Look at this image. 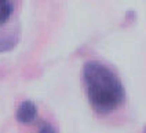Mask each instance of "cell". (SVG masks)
<instances>
[{
  "mask_svg": "<svg viewBox=\"0 0 146 133\" xmlns=\"http://www.w3.org/2000/svg\"><path fill=\"white\" fill-rule=\"evenodd\" d=\"M90 106L99 115H108L125 100V89L119 75L98 60H90L81 73Z\"/></svg>",
  "mask_w": 146,
  "mask_h": 133,
  "instance_id": "1",
  "label": "cell"
},
{
  "mask_svg": "<svg viewBox=\"0 0 146 133\" xmlns=\"http://www.w3.org/2000/svg\"><path fill=\"white\" fill-rule=\"evenodd\" d=\"M37 117V106L32 100H24L15 111V119L22 125L32 124Z\"/></svg>",
  "mask_w": 146,
  "mask_h": 133,
  "instance_id": "2",
  "label": "cell"
},
{
  "mask_svg": "<svg viewBox=\"0 0 146 133\" xmlns=\"http://www.w3.org/2000/svg\"><path fill=\"white\" fill-rule=\"evenodd\" d=\"M18 41H19V33L17 29H11V30L0 29V52L14 50Z\"/></svg>",
  "mask_w": 146,
  "mask_h": 133,
  "instance_id": "3",
  "label": "cell"
},
{
  "mask_svg": "<svg viewBox=\"0 0 146 133\" xmlns=\"http://www.w3.org/2000/svg\"><path fill=\"white\" fill-rule=\"evenodd\" d=\"M13 12H14V1L0 0V28L7 24Z\"/></svg>",
  "mask_w": 146,
  "mask_h": 133,
  "instance_id": "4",
  "label": "cell"
},
{
  "mask_svg": "<svg viewBox=\"0 0 146 133\" xmlns=\"http://www.w3.org/2000/svg\"><path fill=\"white\" fill-rule=\"evenodd\" d=\"M37 133H57V129L54 128V125H51L50 122H43Z\"/></svg>",
  "mask_w": 146,
  "mask_h": 133,
  "instance_id": "5",
  "label": "cell"
},
{
  "mask_svg": "<svg viewBox=\"0 0 146 133\" xmlns=\"http://www.w3.org/2000/svg\"><path fill=\"white\" fill-rule=\"evenodd\" d=\"M143 132H145V133H146V125H145V130H143Z\"/></svg>",
  "mask_w": 146,
  "mask_h": 133,
  "instance_id": "6",
  "label": "cell"
}]
</instances>
